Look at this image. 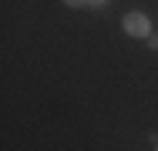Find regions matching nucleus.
I'll return each mask as SVG.
<instances>
[{"mask_svg": "<svg viewBox=\"0 0 158 151\" xmlns=\"http://www.w3.org/2000/svg\"><path fill=\"white\" fill-rule=\"evenodd\" d=\"M125 30L131 37H148V34H152V24H148L145 14H128L125 17Z\"/></svg>", "mask_w": 158, "mask_h": 151, "instance_id": "f257e3e1", "label": "nucleus"}, {"mask_svg": "<svg viewBox=\"0 0 158 151\" xmlns=\"http://www.w3.org/2000/svg\"><path fill=\"white\" fill-rule=\"evenodd\" d=\"M94 3H104V0H94Z\"/></svg>", "mask_w": 158, "mask_h": 151, "instance_id": "7ed1b4c3", "label": "nucleus"}, {"mask_svg": "<svg viewBox=\"0 0 158 151\" xmlns=\"http://www.w3.org/2000/svg\"><path fill=\"white\" fill-rule=\"evenodd\" d=\"M67 3H71V7H81V3H88V0H67Z\"/></svg>", "mask_w": 158, "mask_h": 151, "instance_id": "f03ea898", "label": "nucleus"}]
</instances>
